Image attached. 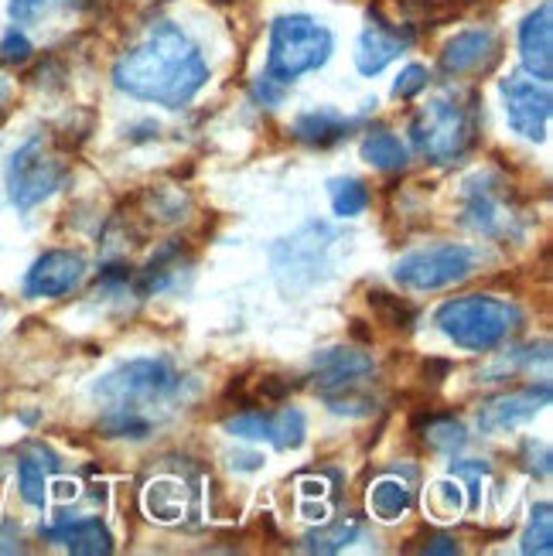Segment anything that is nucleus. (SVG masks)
<instances>
[{
    "label": "nucleus",
    "instance_id": "f257e3e1",
    "mask_svg": "<svg viewBox=\"0 0 553 556\" xmlns=\"http://www.w3.org/2000/svg\"><path fill=\"white\" fill-rule=\"evenodd\" d=\"M120 92L167 110L188 106L209 83V62L191 35L172 21L151 24L143 38L113 65Z\"/></svg>",
    "mask_w": 553,
    "mask_h": 556
},
{
    "label": "nucleus",
    "instance_id": "f03ea898",
    "mask_svg": "<svg viewBox=\"0 0 553 556\" xmlns=\"http://www.w3.org/2000/svg\"><path fill=\"white\" fill-rule=\"evenodd\" d=\"M185 390V376L167 358H130L96 382V400L103 403V438H151L161 417Z\"/></svg>",
    "mask_w": 553,
    "mask_h": 556
},
{
    "label": "nucleus",
    "instance_id": "7ed1b4c3",
    "mask_svg": "<svg viewBox=\"0 0 553 556\" xmlns=\"http://www.w3.org/2000/svg\"><path fill=\"white\" fill-rule=\"evenodd\" d=\"M411 140L435 164L462 161L478 140V96L448 89L427 100L411 116Z\"/></svg>",
    "mask_w": 553,
    "mask_h": 556
},
{
    "label": "nucleus",
    "instance_id": "20e7f679",
    "mask_svg": "<svg viewBox=\"0 0 553 556\" xmlns=\"http://www.w3.org/2000/svg\"><path fill=\"white\" fill-rule=\"evenodd\" d=\"M435 321L458 349L492 352L523 325V311L492 294H468L441 304Z\"/></svg>",
    "mask_w": 553,
    "mask_h": 556
},
{
    "label": "nucleus",
    "instance_id": "39448f33",
    "mask_svg": "<svg viewBox=\"0 0 553 556\" xmlns=\"http://www.w3.org/2000/svg\"><path fill=\"white\" fill-rule=\"evenodd\" d=\"M331 48L335 38L322 21L307 14H284L271 24L267 76L280 86H291L307 72H318L331 59Z\"/></svg>",
    "mask_w": 553,
    "mask_h": 556
},
{
    "label": "nucleus",
    "instance_id": "423d86ee",
    "mask_svg": "<svg viewBox=\"0 0 553 556\" xmlns=\"http://www.w3.org/2000/svg\"><path fill=\"white\" fill-rule=\"evenodd\" d=\"M342 243V232L325 223H307L298 232L271 250V267L284 294H304V290L318 287L331 267H335V250Z\"/></svg>",
    "mask_w": 553,
    "mask_h": 556
},
{
    "label": "nucleus",
    "instance_id": "0eeeda50",
    "mask_svg": "<svg viewBox=\"0 0 553 556\" xmlns=\"http://www.w3.org/2000/svg\"><path fill=\"white\" fill-rule=\"evenodd\" d=\"M462 223L478 236L510 243V239H519L526 232L530 215H526L523 199L516 195V188L510 181H502L495 175H475L465 181Z\"/></svg>",
    "mask_w": 553,
    "mask_h": 556
},
{
    "label": "nucleus",
    "instance_id": "6e6552de",
    "mask_svg": "<svg viewBox=\"0 0 553 556\" xmlns=\"http://www.w3.org/2000/svg\"><path fill=\"white\" fill-rule=\"evenodd\" d=\"M68 178V164L45 137H32L8 161V199L14 208L28 212L52 199Z\"/></svg>",
    "mask_w": 553,
    "mask_h": 556
},
{
    "label": "nucleus",
    "instance_id": "1a4fd4ad",
    "mask_svg": "<svg viewBox=\"0 0 553 556\" xmlns=\"http://www.w3.org/2000/svg\"><path fill=\"white\" fill-rule=\"evenodd\" d=\"M478 253L462 243H441L406 253L397 267L393 280L406 290H444L472 277Z\"/></svg>",
    "mask_w": 553,
    "mask_h": 556
},
{
    "label": "nucleus",
    "instance_id": "9d476101",
    "mask_svg": "<svg viewBox=\"0 0 553 556\" xmlns=\"http://www.w3.org/2000/svg\"><path fill=\"white\" fill-rule=\"evenodd\" d=\"M502 103H506L510 127L526 137V140H546L550 127V113H553V96L550 83L540 79H526V76H510L502 79Z\"/></svg>",
    "mask_w": 553,
    "mask_h": 556
},
{
    "label": "nucleus",
    "instance_id": "9b49d317",
    "mask_svg": "<svg viewBox=\"0 0 553 556\" xmlns=\"http://www.w3.org/2000/svg\"><path fill=\"white\" fill-rule=\"evenodd\" d=\"M226 430L239 441H267L280 451H294L304 444V414L294 406H284L277 414L271 409H239L236 417L226 420Z\"/></svg>",
    "mask_w": 553,
    "mask_h": 556
},
{
    "label": "nucleus",
    "instance_id": "f8f14e48",
    "mask_svg": "<svg viewBox=\"0 0 553 556\" xmlns=\"http://www.w3.org/2000/svg\"><path fill=\"white\" fill-rule=\"evenodd\" d=\"M86 256L76 250H48L41 253L28 277H24V298H65L86 277Z\"/></svg>",
    "mask_w": 553,
    "mask_h": 556
},
{
    "label": "nucleus",
    "instance_id": "ddd939ff",
    "mask_svg": "<svg viewBox=\"0 0 553 556\" xmlns=\"http://www.w3.org/2000/svg\"><path fill=\"white\" fill-rule=\"evenodd\" d=\"M546 403H550V382L523 386V390L502 393V396L489 400L482 409H478V427H482L486 433H506V430H516V427H523V424H530Z\"/></svg>",
    "mask_w": 553,
    "mask_h": 556
},
{
    "label": "nucleus",
    "instance_id": "4468645a",
    "mask_svg": "<svg viewBox=\"0 0 553 556\" xmlns=\"http://www.w3.org/2000/svg\"><path fill=\"white\" fill-rule=\"evenodd\" d=\"M373 372H376L373 355L359 352L352 345L325 349L322 355H315V386H318L322 396L352 390V386H363Z\"/></svg>",
    "mask_w": 553,
    "mask_h": 556
},
{
    "label": "nucleus",
    "instance_id": "2eb2a0df",
    "mask_svg": "<svg viewBox=\"0 0 553 556\" xmlns=\"http://www.w3.org/2000/svg\"><path fill=\"white\" fill-rule=\"evenodd\" d=\"M495 62H499V38L489 28L454 35L441 52V72L451 79L475 76V72H489Z\"/></svg>",
    "mask_w": 553,
    "mask_h": 556
},
{
    "label": "nucleus",
    "instance_id": "dca6fc26",
    "mask_svg": "<svg viewBox=\"0 0 553 556\" xmlns=\"http://www.w3.org/2000/svg\"><path fill=\"white\" fill-rule=\"evenodd\" d=\"M519 55L533 79L540 83L553 79V4L550 0H543V4L533 14H526V21L519 24Z\"/></svg>",
    "mask_w": 553,
    "mask_h": 556
},
{
    "label": "nucleus",
    "instance_id": "f3484780",
    "mask_svg": "<svg viewBox=\"0 0 553 556\" xmlns=\"http://www.w3.org/2000/svg\"><path fill=\"white\" fill-rule=\"evenodd\" d=\"M411 45H414V35L373 17V24L355 41V68L363 72V76H379V72L393 59H400Z\"/></svg>",
    "mask_w": 553,
    "mask_h": 556
},
{
    "label": "nucleus",
    "instance_id": "a211bd4d",
    "mask_svg": "<svg viewBox=\"0 0 553 556\" xmlns=\"http://www.w3.org/2000/svg\"><path fill=\"white\" fill-rule=\"evenodd\" d=\"M45 540L59 543L76 556H110L113 536L100 519H59L52 529H45Z\"/></svg>",
    "mask_w": 553,
    "mask_h": 556
},
{
    "label": "nucleus",
    "instance_id": "6ab92c4d",
    "mask_svg": "<svg viewBox=\"0 0 553 556\" xmlns=\"http://www.w3.org/2000/svg\"><path fill=\"white\" fill-rule=\"evenodd\" d=\"M59 475V457L45 444H24L17 454V489L28 505H45L48 498V478Z\"/></svg>",
    "mask_w": 553,
    "mask_h": 556
},
{
    "label": "nucleus",
    "instance_id": "aec40b11",
    "mask_svg": "<svg viewBox=\"0 0 553 556\" xmlns=\"http://www.w3.org/2000/svg\"><path fill=\"white\" fill-rule=\"evenodd\" d=\"M352 127H355V124H352L349 116H342L339 110H307V113H301V116L294 119L291 134H294L301 143H307V148L325 151V148H335L339 140H345Z\"/></svg>",
    "mask_w": 553,
    "mask_h": 556
},
{
    "label": "nucleus",
    "instance_id": "412c9836",
    "mask_svg": "<svg viewBox=\"0 0 553 556\" xmlns=\"http://www.w3.org/2000/svg\"><path fill=\"white\" fill-rule=\"evenodd\" d=\"M363 161L366 164H373L376 172H403L406 164H411V154H406V143L397 137V134H390V130H382V127H376V130H369L366 137H363Z\"/></svg>",
    "mask_w": 553,
    "mask_h": 556
},
{
    "label": "nucleus",
    "instance_id": "4be33fe9",
    "mask_svg": "<svg viewBox=\"0 0 553 556\" xmlns=\"http://www.w3.org/2000/svg\"><path fill=\"white\" fill-rule=\"evenodd\" d=\"M414 430L420 433L427 447L444 451V454H454V451H462L468 444L465 424L458 417H451V414H424V417H417Z\"/></svg>",
    "mask_w": 553,
    "mask_h": 556
},
{
    "label": "nucleus",
    "instance_id": "5701e85b",
    "mask_svg": "<svg viewBox=\"0 0 553 556\" xmlns=\"http://www.w3.org/2000/svg\"><path fill=\"white\" fill-rule=\"evenodd\" d=\"M188 509V485L181 478H158L148 485V513L158 522H175Z\"/></svg>",
    "mask_w": 553,
    "mask_h": 556
},
{
    "label": "nucleus",
    "instance_id": "b1692460",
    "mask_svg": "<svg viewBox=\"0 0 553 556\" xmlns=\"http://www.w3.org/2000/svg\"><path fill=\"white\" fill-rule=\"evenodd\" d=\"M411 505H414V492L406 489L400 478H379L369 489V509L382 522H393V519L406 516Z\"/></svg>",
    "mask_w": 553,
    "mask_h": 556
},
{
    "label": "nucleus",
    "instance_id": "393cba45",
    "mask_svg": "<svg viewBox=\"0 0 553 556\" xmlns=\"http://www.w3.org/2000/svg\"><path fill=\"white\" fill-rule=\"evenodd\" d=\"M359 533H363V519H359V516H345V519H335L331 526L315 529V533H307L304 543H301V549H307V553H339L349 543H355Z\"/></svg>",
    "mask_w": 553,
    "mask_h": 556
},
{
    "label": "nucleus",
    "instance_id": "a878e982",
    "mask_svg": "<svg viewBox=\"0 0 553 556\" xmlns=\"http://www.w3.org/2000/svg\"><path fill=\"white\" fill-rule=\"evenodd\" d=\"M369 311L379 325H387L393 331H411L417 321V307L411 301L387 294V290H369Z\"/></svg>",
    "mask_w": 553,
    "mask_h": 556
},
{
    "label": "nucleus",
    "instance_id": "bb28decb",
    "mask_svg": "<svg viewBox=\"0 0 553 556\" xmlns=\"http://www.w3.org/2000/svg\"><path fill=\"white\" fill-rule=\"evenodd\" d=\"M328 199L339 219H355V215H363L369 208V188L359 178H331Z\"/></svg>",
    "mask_w": 553,
    "mask_h": 556
},
{
    "label": "nucleus",
    "instance_id": "cd10ccee",
    "mask_svg": "<svg viewBox=\"0 0 553 556\" xmlns=\"http://www.w3.org/2000/svg\"><path fill=\"white\" fill-rule=\"evenodd\" d=\"M523 553L526 556H550L553 553V516H550V502H540L533 509V519L523 533Z\"/></svg>",
    "mask_w": 553,
    "mask_h": 556
},
{
    "label": "nucleus",
    "instance_id": "c85d7f7f",
    "mask_svg": "<svg viewBox=\"0 0 553 556\" xmlns=\"http://www.w3.org/2000/svg\"><path fill=\"white\" fill-rule=\"evenodd\" d=\"M427 83H430V72L424 65H406L393 83V96L397 100H417L427 89Z\"/></svg>",
    "mask_w": 553,
    "mask_h": 556
},
{
    "label": "nucleus",
    "instance_id": "c756f323",
    "mask_svg": "<svg viewBox=\"0 0 553 556\" xmlns=\"http://www.w3.org/2000/svg\"><path fill=\"white\" fill-rule=\"evenodd\" d=\"M516 457H519V468L523 471L540 475V478L550 475V447L543 441H523V447H519Z\"/></svg>",
    "mask_w": 553,
    "mask_h": 556
},
{
    "label": "nucleus",
    "instance_id": "7c9ffc66",
    "mask_svg": "<svg viewBox=\"0 0 553 556\" xmlns=\"http://www.w3.org/2000/svg\"><path fill=\"white\" fill-rule=\"evenodd\" d=\"M32 41H28V35H21V31H8L4 35V41H0V62L4 65H24L32 59Z\"/></svg>",
    "mask_w": 553,
    "mask_h": 556
},
{
    "label": "nucleus",
    "instance_id": "2f4dec72",
    "mask_svg": "<svg viewBox=\"0 0 553 556\" xmlns=\"http://www.w3.org/2000/svg\"><path fill=\"white\" fill-rule=\"evenodd\" d=\"M253 92H256V100L267 103V106H277L284 100V86L277 79H271V76H260L256 86H253Z\"/></svg>",
    "mask_w": 553,
    "mask_h": 556
},
{
    "label": "nucleus",
    "instance_id": "473e14b6",
    "mask_svg": "<svg viewBox=\"0 0 553 556\" xmlns=\"http://www.w3.org/2000/svg\"><path fill=\"white\" fill-rule=\"evenodd\" d=\"M420 553H430V556H435V553H462V546L454 543L451 536H444V533H430L427 543L420 546Z\"/></svg>",
    "mask_w": 553,
    "mask_h": 556
},
{
    "label": "nucleus",
    "instance_id": "72a5a7b5",
    "mask_svg": "<svg viewBox=\"0 0 553 556\" xmlns=\"http://www.w3.org/2000/svg\"><path fill=\"white\" fill-rule=\"evenodd\" d=\"M41 4H45V0H11V14L17 21H28V17H35L41 11Z\"/></svg>",
    "mask_w": 553,
    "mask_h": 556
}]
</instances>
